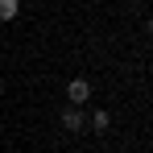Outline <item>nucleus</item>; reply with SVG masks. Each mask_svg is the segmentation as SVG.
<instances>
[{
    "label": "nucleus",
    "mask_w": 153,
    "mask_h": 153,
    "mask_svg": "<svg viewBox=\"0 0 153 153\" xmlns=\"http://www.w3.org/2000/svg\"><path fill=\"white\" fill-rule=\"evenodd\" d=\"M66 100L75 103V108H87V100H91V79H71V83H66Z\"/></svg>",
    "instance_id": "1"
},
{
    "label": "nucleus",
    "mask_w": 153,
    "mask_h": 153,
    "mask_svg": "<svg viewBox=\"0 0 153 153\" xmlns=\"http://www.w3.org/2000/svg\"><path fill=\"white\" fill-rule=\"evenodd\" d=\"M58 120H62V128H66V132H83V128H87V116H83V108H75V103H71Z\"/></svg>",
    "instance_id": "2"
},
{
    "label": "nucleus",
    "mask_w": 153,
    "mask_h": 153,
    "mask_svg": "<svg viewBox=\"0 0 153 153\" xmlns=\"http://www.w3.org/2000/svg\"><path fill=\"white\" fill-rule=\"evenodd\" d=\"M108 128H112V112H91V132H108Z\"/></svg>",
    "instance_id": "3"
},
{
    "label": "nucleus",
    "mask_w": 153,
    "mask_h": 153,
    "mask_svg": "<svg viewBox=\"0 0 153 153\" xmlns=\"http://www.w3.org/2000/svg\"><path fill=\"white\" fill-rule=\"evenodd\" d=\"M21 13V0H0V21H17Z\"/></svg>",
    "instance_id": "4"
},
{
    "label": "nucleus",
    "mask_w": 153,
    "mask_h": 153,
    "mask_svg": "<svg viewBox=\"0 0 153 153\" xmlns=\"http://www.w3.org/2000/svg\"><path fill=\"white\" fill-rule=\"evenodd\" d=\"M145 33H149V37H153V17H149V21H145Z\"/></svg>",
    "instance_id": "5"
}]
</instances>
